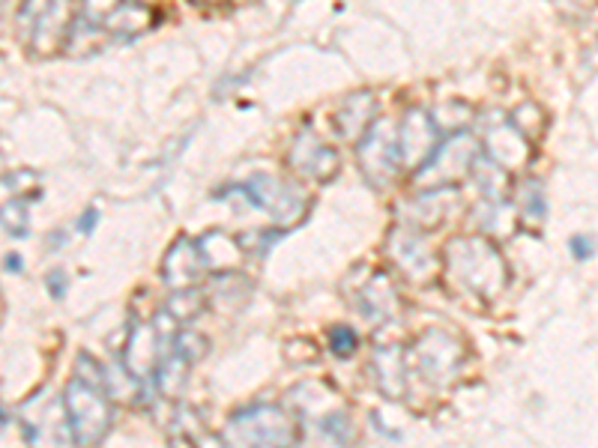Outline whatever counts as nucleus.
<instances>
[{"label": "nucleus", "mask_w": 598, "mask_h": 448, "mask_svg": "<svg viewBox=\"0 0 598 448\" xmlns=\"http://www.w3.org/2000/svg\"><path fill=\"white\" fill-rule=\"evenodd\" d=\"M440 273L452 291L482 303L497 299L509 284V266L485 234L452 236L440 254Z\"/></svg>", "instance_id": "obj_1"}, {"label": "nucleus", "mask_w": 598, "mask_h": 448, "mask_svg": "<svg viewBox=\"0 0 598 448\" xmlns=\"http://www.w3.org/2000/svg\"><path fill=\"white\" fill-rule=\"evenodd\" d=\"M79 370L63 389V413L72 442L97 446L111 430V398L105 391V368L90 356H79Z\"/></svg>", "instance_id": "obj_2"}, {"label": "nucleus", "mask_w": 598, "mask_h": 448, "mask_svg": "<svg viewBox=\"0 0 598 448\" xmlns=\"http://www.w3.org/2000/svg\"><path fill=\"white\" fill-rule=\"evenodd\" d=\"M300 437H303L300 421L285 407H275V404H252V407L236 409L222 430V439L227 446L287 448L296 446Z\"/></svg>", "instance_id": "obj_3"}, {"label": "nucleus", "mask_w": 598, "mask_h": 448, "mask_svg": "<svg viewBox=\"0 0 598 448\" xmlns=\"http://www.w3.org/2000/svg\"><path fill=\"white\" fill-rule=\"evenodd\" d=\"M72 7L69 0H24L19 10V24L33 58H58L67 49L72 30Z\"/></svg>", "instance_id": "obj_4"}, {"label": "nucleus", "mask_w": 598, "mask_h": 448, "mask_svg": "<svg viewBox=\"0 0 598 448\" xmlns=\"http://www.w3.org/2000/svg\"><path fill=\"white\" fill-rule=\"evenodd\" d=\"M479 144L476 138L464 129V132H452L443 135L440 144L434 146V153L413 171L416 189H446V185H458L464 176L473 174V165L479 162Z\"/></svg>", "instance_id": "obj_5"}, {"label": "nucleus", "mask_w": 598, "mask_h": 448, "mask_svg": "<svg viewBox=\"0 0 598 448\" xmlns=\"http://www.w3.org/2000/svg\"><path fill=\"white\" fill-rule=\"evenodd\" d=\"M467 359V344L452 329L432 326L425 329L413 344V362L428 383L434 386H452Z\"/></svg>", "instance_id": "obj_6"}, {"label": "nucleus", "mask_w": 598, "mask_h": 448, "mask_svg": "<svg viewBox=\"0 0 598 448\" xmlns=\"http://www.w3.org/2000/svg\"><path fill=\"white\" fill-rule=\"evenodd\" d=\"M225 195H243L245 201H252L264 213L273 215V222L278 227H294L305 215V210H308V197H305L300 185L270 174H257L249 183L225 189Z\"/></svg>", "instance_id": "obj_7"}, {"label": "nucleus", "mask_w": 598, "mask_h": 448, "mask_svg": "<svg viewBox=\"0 0 598 448\" xmlns=\"http://www.w3.org/2000/svg\"><path fill=\"white\" fill-rule=\"evenodd\" d=\"M356 156L368 183L377 189L389 185L402 171V153H398V123L389 118H377L356 141Z\"/></svg>", "instance_id": "obj_8"}, {"label": "nucleus", "mask_w": 598, "mask_h": 448, "mask_svg": "<svg viewBox=\"0 0 598 448\" xmlns=\"http://www.w3.org/2000/svg\"><path fill=\"white\" fill-rule=\"evenodd\" d=\"M386 248H389L395 269L411 282H428L440 273V254H434L432 243H428V231L402 224L398 231H393Z\"/></svg>", "instance_id": "obj_9"}, {"label": "nucleus", "mask_w": 598, "mask_h": 448, "mask_svg": "<svg viewBox=\"0 0 598 448\" xmlns=\"http://www.w3.org/2000/svg\"><path fill=\"white\" fill-rule=\"evenodd\" d=\"M168 323V312L153 323H135L132 332H129V344H126V356H123V365H126L138 380H150L156 374L159 362L171 350L174 344V332L165 329Z\"/></svg>", "instance_id": "obj_10"}, {"label": "nucleus", "mask_w": 598, "mask_h": 448, "mask_svg": "<svg viewBox=\"0 0 598 448\" xmlns=\"http://www.w3.org/2000/svg\"><path fill=\"white\" fill-rule=\"evenodd\" d=\"M287 165L294 167L296 174L305 176V180H314V183H330L335 174H338V153L333 146L324 144V138L314 135L312 129L305 126L300 135L294 138V144L287 150Z\"/></svg>", "instance_id": "obj_11"}, {"label": "nucleus", "mask_w": 598, "mask_h": 448, "mask_svg": "<svg viewBox=\"0 0 598 448\" xmlns=\"http://www.w3.org/2000/svg\"><path fill=\"white\" fill-rule=\"evenodd\" d=\"M485 150L488 159L503 171H520V167L530 165L533 144L530 138L520 135L515 123L506 118H494L485 132Z\"/></svg>", "instance_id": "obj_12"}, {"label": "nucleus", "mask_w": 598, "mask_h": 448, "mask_svg": "<svg viewBox=\"0 0 598 448\" xmlns=\"http://www.w3.org/2000/svg\"><path fill=\"white\" fill-rule=\"evenodd\" d=\"M440 132L434 126L428 111L411 108L404 120L398 123V153H402V167H416L432 156L434 146L440 144Z\"/></svg>", "instance_id": "obj_13"}, {"label": "nucleus", "mask_w": 598, "mask_h": 448, "mask_svg": "<svg viewBox=\"0 0 598 448\" xmlns=\"http://www.w3.org/2000/svg\"><path fill=\"white\" fill-rule=\"evenodd\" d=\"M354 299L365 320L372 323L393 320L402 308V296L395 291V282L383 269H368V275L354 291Z\"/></svg>", "instance_id": "obj_14"}, {"label": "nucleus", "mask_w": 598, "mask_h": 448, "mask_svg": "<svg viewBox=\"0 0 598 448\" xmlns=\"http://www.w3.org/2000/svg\"><path fill=\"white\" fill-rule=\"evenodd\" d=\"M204 264H201V252H197V240H189V236H180L178 243L171 245L162 261V282L171 287V291H186V287H195L204 275Z\"/></svg>", "instance_id": "obj_15"}, {"label": "nucleus", "mask_w": 598, "mask_h": 448, "mask_svg": "<svg viewBox=\"0 0 598 448\" xmlns=\"http://www.w3.org/2000/svg\"><path fill=\"white\" fill-rule=\"evenodd\" d=\"M197 252H201V264L206 273L213 275H231L236 273L245 261V248L236 236L225 234V231H206L197 240Z\"/></svg>", "instance_id": "obj_16"}, {"label": "nucleus", "mask_w": 598, "mask_h": 448, "mask_svg": "<svg viewBox=\"0 0 598 448\" xmlns=\"http://www.w3.org/2000/svg\"><path fill=\"white\" fill-rule=\"evenodd\" d=\"M455 201V185H446V189H425L416 201L411 204H404L402 218L404 224H411V227H419V231H428L432 234L434 227L440 222H446V213H449V206Z\"/></svg>", "instance_id": "obj_17"}, {"label": "nucleus", "mask_w": 598, "mask_h": 448, "mask_svg": "<svg viewBox=\"0 0 598 448\" xmlns=\"http://www.w3.org/2000/svg\"><path fill=\"white\" fill-rule=\"evenodd\" d=\"M368 368H372L377 389H381L386 398H404V391H407V359H404V350L398 344H393V347H377Z\"/></svg>", "instance_id": "obj_18"}, {"label": "nucleus", "mask_w": 598, "mask_h": 448, "mask_svg": "<svg viewBox=\"0 0 598 448\" xmlns=\"http://www.w3.org/2000/svg\"><path fill=\"white\" fill-rule=\"evenodd\" d=\"M374 120H377V96L372 90H356L335 111V129L347 141H359Z\"/></svg>", "instance_id": "obj_19"}, {"label": "nucleus", "mask_w": 598, "mask_h": 448, "mask_svg": "<svg viewBox=\"0 0 598 448\" xmlns=\"http://www.w3.org/2000/svg\"><path fill=\"white\" fill-rule=\"evenodd\" d=\"M156 24V10L153 7H144V3H132V0H123L118 10L111 12L105 19V30L111 37H138Z\"/></svg>", "instance_id": "obj_20"}, {"label": "nucleus", "mask_w": 598, "mask_h": 448, "mask_svg": "<svg viewBox=\"0 0 598 448\" xmlns=\"http://www.w3.org/2000/svg\"><path fill=\"white\" fill-rule=\"evenodd\" d=\"M434 126L440 135H452V132H464V129L470 126L473 111L467 102H446L432 114Z\"/></svg>", "instance_id": "obj_21"}, {"label": "nucleus", "mask_w": 598, "mask_h": 448, "mask_svg": "<svg viewBox=\"0 0 598 448\" xmlns=\"http://www.w3.org/2000/svg\"><path fill=\"white\" fill-rule=\"evenodd\" d=\"M201 308H204V296L192 291V287H186V291H174L171 303H168V314H171L178 323L192 320Z\"/></svg>", "instance_id": "obj_22"}, {"label": "nucleus", "mask_w": 598, "mask_h": 448, "mask_svg": "<svg viewBox=\"0 0 598 448\" xmlns=\"http://www.w3.org/2000/svg\"><path fill=\"white\" fill-rule=\"evenodd\" d=\"M326 344H330V350L338 356V359H347V356H354L356 347H359V335H356L351 326H333L330 335H326Z\"/></svg>", "instance_id": "obj_23"}, {"label": "nucleus", "mask_w": 598, "mask_h": 448, "mask_svg": "<svg viewBox=\"0 0 598 448\" xmlns=\"http://www.w3.org/2000/svg\"><path fill=\"white\" fill-rule=\"evenodd\" d=\"M511 123H515V129H518L520 135H527L533 141V138L539 135L541 126H545V120H541V108L536 105H520L518 111H511Z\"/></svg>", "instance_id": "obj_24"}, {"label": "nucleus", "mask_w": 598, "mask_h": 448, "mask_svg": "<svg viewBox=\"0 0 598 448\" xmlns=\"http://www.w3.org/2000/svg\"><path fill=\"white\" fill-rule=\"evenodd\" d=\"M0 222L7 224V231L16 236H24L28 234V206H24V201H10V204L0 210Z\"/></svg>", "instance_id": "obj_25"}, {"label": "nucleus", "mask_w": 598, "mask_h": 448, "mask_svg": "<svg viewBox=\"0 0 598 448\" xmlns=\"http://www.w3.org/2000/svg\"><path fill=\"white\" fill-rule=\"evenodd\" d=\"M120 3H123V0H81V16L97 21V24H105V19L118 10Z\"/></svg>", "instance_id": "obj_26"}, {"label": "nucleus", "mask_w": 598, "mask_h": 448, "mask_svg": "<svg viewBox=\"0 0 598 448\" xmlns=\"http://www.w3.org/2000/svg\"><path fill=\"white\" fill-rule=\"evenodd\" d=\"M321 434L335 442H347L351 439V425H347V416L344 413H330L326 419H321Z\"/></svg>", "instance_id": "obj_27"}, {"label": "nucleus", "mask_w": 598, "mask_h": 448, "mask_svg": "<svg viewBox=\"0 0 598 448\" xmlns=\"http://www.w3.org/2000/svg\"><path fill=\"white\" fill-rule=\"evenodd\" d=\"M520 213L524 215H530L533 222L536 218H541V192H539V185H527L524 192H520Z\"/></svg>", "instance_id": "obj_28"}, {"label": "nucleus", "mask_w": 598, "mask_h": 448, "mask_svg": "<svg viewBox=\"0 0 598 448\" xmlns=\"http://www.w3.org/2000/svg\"><path fill=\"white\" fill-rule=\"evenodd\" d=\"M592 252H596V245L589 243L587 236H575V240H571V254H575L578 261H587V257H592Z\"/></svg>", "instance_id": "obj_29"}, {"label": "nucleus", "mask_w": 598, "mask_h": 448, "mask_svg": "<svg viewBox=\"0 0 598 448\" xmlns=\"http://www.w3.org/2000/svg\"><path fill=\"white\" fill-rule=\"evenodd\" d=\"M97 222H99L97 210H88V215H81V234H90V231L97 227Z\"/></svg>", "instance_id": "obj_30"}, {"label": "nucleus", "mask_w": 598, "mask_h": 448, "mask_svg": "<svg viewBox=\"0 0 598 448\" xmlns=\"http://www.w3.org/2000/svg\"><path fill=\"white\" fill-rule=\"evenodd\" d=\"M197 7H219V3H225V0H192Z\"/></svg>", "instance_id": "obj_31"}, {"label": "nucleus", "mask_w": 598, "mask_h": 448, "mask_svg": "<svg viewBox=\"0 0 598 448\" xmlns=\"http://www.w3.org/2000/svg\"><path fill=\"white\" fill-rule=\"evenodd\" d=\"M7 421H10V416H7V413H3V407H0V430L7 428Z\"/></svg>", "instance_id": "obj_32"}, {"label": "nucleus", "mask_w": 598, "mask_h": 448, "mask_svg": "<svg viewBox=\"0 0 598 448\" xmlns=\"http://www.w3.org/2000/svg\"><path fill=\"white\" fill-rule=\"evenodd\" d=\"M132 3H144V7H153L156 0H132Z\"/></svg>", "instance_id": "obj_33"}]
</instances>
